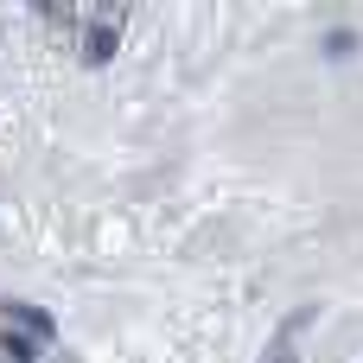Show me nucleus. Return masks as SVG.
<instances>
[{"label": "nucleus", "instance_id": "1", "mask_svg": "<svg viewBox=\"0 0 363 363\" xmlns=\"http://www.w3.org/2000/svg\"><path fill=\"white\" fill-rule=\"evenodd\" d=\"M306 325H313V306H300V313L274 332V345H268V357H262V363H300V351H294V345H300V332H306Z\"/></svg>", "mask_w": 363, "mask_h": 363}, {"label": "nucleus", "instance_id": "2", "mask_svg": "<svg viewBox=\"0 0 363 363\" xmlns=\"http://www.w3.org/2000/svg\"><path fill=\"white\" fill-rule=\"evenodd\" d=\"M6 325H19L32 345H38V338H51V319H45L38 306H26V300H6Z\"/></svg>", "mask_w": 363, "mask_h": 363}, {"label": "nucleus", "instance_id": "3", "mask_svg": "<svg viewBox=\"0 0 363 363\" xmlns=\"http://www.w3.org/2000/svg\"><path fill=\"white\" fill-rule=\"evenodd\" d=\"M115 38H121V32H115L108 19H102V26H89V38H83V57H89V64H108V57H115Z\"/></svg>", "mask_w": 363, "mask_h": 363}, {"label": "nucleus", "instance_id": "4", "mask_svg": "<svg viewBox=\"0 0 363 363\" xmlns=\"http://www.w3.org/2000/svg\"><path fill=\"white\" fill-rule=\"evenodd\" d=\"M0 357H6V363H38V345H32L26 332H13V325H0Z\"/></svg>", "mask_w": 363, "mask_h": 363}, {"label": "nucleus", "instance_id": "5", "mask_svg": "<svg viewBox=\"0 0 363 363\" xmlns=\"http://www.w3.org/2000/svg\"><path fill=\"white\" fill-rule=\"evenodd\" d=\"M325 57H338V64H345V57H357V32H345V26H338V32H325Z\"/></svg>", "mask_w": 363, "mask_h": 363}]
</instances>
